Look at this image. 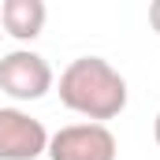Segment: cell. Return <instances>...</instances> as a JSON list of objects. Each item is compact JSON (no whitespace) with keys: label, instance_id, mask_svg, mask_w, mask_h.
<instances>
[{"label":"cell","instance_id":"ba28073f","mask_svg":"<svg viewBox=\"0 0 160 160\" xmlns=\"http://www.w3.org/2000/svg\"><path fill=\"white\" fill-rule=\"evenodd\" d=\"M0 34H4V26H0Z\"/></svg>","mask_w":160,"mask_h":160},{"label":"cell","instance_id":"8992f818","mask_svg":"<svg viewBox=\"0 0 160 160\" xmlns=\"http://www.w3.org/2000/svg\"><path fill=\"white\" fill-rule=\"evenodd\" d=\"M149 26L160 34V0H153V4H149Z\"/></svg>","mask_w":160,"mask_h":160},{"label":"cell","instance_id":"6da1fadb","mask_svg":"<svg viewBox=\"0 0 160 160\" xmlns=\"http://www.w3.org/2000/svg\"><path fill=\"white\" fill-rule=\"evenodd\" d=\"M60 101L82 119H116L127 108V78L104 56H78L60 75Z\"/></svg>","mask_w":160,"mask_h":160},{"label":"cell","instance_id":"5b68a950","mask_svg":"<svg viewBox=\"0 0 160 160\" xmlns=\"http://www.w3.org/2000/svg\"><path fill=\"white\" fill-rule=\"evenodd\" d=\"M45 0H4L0 4V26L15 41H34L45 30Z\"/></svg>","mask_w":160,"mask_h":160},{"label":"cell","instance_id":"3957f363","mask_svg":"<svg viewBox=\"0 0 160 160\" xmlns=\"http://www.w3.org/2000/svg\"><path fill=\"white\" fill-rule=\"evenodd\" d=\"M0 89L15 101H41L52 89L48 60L30 48H15V52L0 56Z\"/></svg>","mask_w":160,"mask_h":160},{"label":"cell","instance_id":"277c9868","mask_svg":"<svg viewBox=\"0 0 160 160\" xmlns=\"http://www.w3.org/2000/svg\"><path fill=\"white\" fill-rule=\"evenodd\" d=\"M48 149V130L22 108H0V160H38Z\"/></svg>","mask_w":160,"mask_h":160},{"label":"cell","instance_id":"52a82bcc","mask_svg":"<svg viewBox=\"0 0 160 160\" xmlns=\"http://www.w3.org/2000/svg\"><path fill=\"white\" fill-rule=\"evenodd\" d=\"M153 138H157V145H160V112H157V123H153Z\"/></svg>","mask_w":160,"mask_h":160},{"label":"cell","instance_id":"7a4b0ae2","mask_svg":"<svg viewBox=\"0 0 160 160\" xmlns=\"http://www.w3.org/2000/svg\"><path fill=\"white\" fill-rule=\"evenodd\" d=\"M48 160H116L119 142L104 123H71L48 134Z\"/></svg>","mask_w":160,"mask_h":160}]
</instances>
